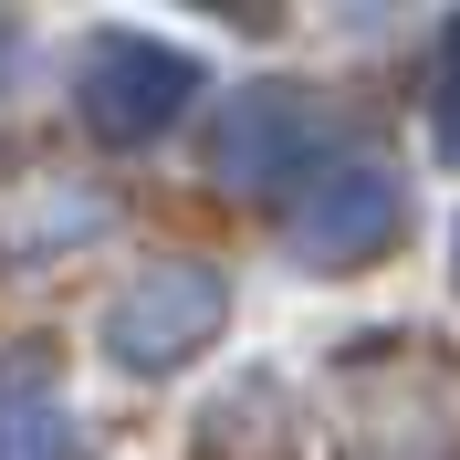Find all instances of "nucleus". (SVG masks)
I'll list each match as a JSON object with an SVG mask.
<instances>
[{
  "instance_id": "obj_2",
  "label": "nucleus",
  "mask_w": 460,
  "mask_h": 460,
  "mask_svg": "<svg viewBox=\"0 0 460 460\" xmlns=\"http://www.w3.org/2000/svg\"><path fill=\"white\" fill-rule=\"evenodd\" d=\"M220 324H230V283L220 272H209V261H157V272H137V283L105 304V356L137 367V376H157V367H189Z\"/></svg>"
},
{
  "instance_id": "obj_8",
  "label": "nucleus",
  "mask_w": 460,
  "mask_h": 460,
  "mask_svg": "<svg viewBox=\"0 0 460 460\" xmlns=\"http://www.w3.org/2000/svg\"><path fill=\"white\" fill-rule=\"evenodd\" d=\"M356 460H398V450H356Z\"/></svg>"
},
{
  "instance_id": "obj_7",
  "label": "nucleus",
  "mask_w": 460,
  "mask_h": 460,
  "mask_svg": "<svg viewBox=\"0 0 460 460\" xmlns=\"http://www.w3.org/2000/svg\"><path fill=\"white\" fill-rule=\"evenodd\" d=\"M429 146L460 168V22L439 31V63H429Z\"/></svg>"
},
{
  "instance_id": "obj_6",
  "label": "nucleus",
  "mask_w": 460,
  "mask_h": 460,
  "mask_svg": "<svg viewBox=\"0 0 460 460\" xmlns=\"http://www.w3.org/2000/svg\"><path fill=\"white\" fill-rule=\"evenodd\" d=\"M74 419H63L53 356L42 345H0V460H63Z\"/></svg>"
},
{
  "instance_id": "obj_3",
  "label": "nucleus",
  "mask_w": 460,
  "mask_h": 460,
  "mask_svg": "<svg viewBox=\"0 0 460 460\" xmlns=\"http://www.w3.org/2000/svg\"><path fill=\"white\" fill-rule=\"evenodd\" d=\"M398 230H408V189L376 168V157H345V168H324L314 189L293 199L283 241H293V261H314V272H345V261H376Z\"/></svg>"
},
{
  "instance_id": "obj_1",
  "label": "nucleus",
  "mask_w": 460,
  "mask_h": 460,
  "mask_svg": "<svg viewBox=\"0 0 460 460\" xmlns=\"http://www.w3.org/2000/svg\"><path fill=\"white\" fill-rule=\"evenodd\" d=\"M74 94H84V126L105 146H146V137H168L178 115H189L199 63L168 53L157 31H94L84 63H74Z\"/></svg>"
},
{
  "instance_id": "obj_5",
  "label": "nucleus",
  "mask_w": 460,
  "mask_h": 460,
  "mask_svg": "<svg viewBox=\"0 0 460 460\" xmlns=\"http://www.w3.org/2000/svg\"><path fill=\"white\" fill-rule=\"evenodd\" d=\"M115 220L105 189H63V178H31V189H0V261H53L74 241Z\"/></svg>"
},
{
  "instance_id": "obj_4",
  "label": "nucleus",
  "mask_w": 460,
  "mask_h": 460,
  "mask_svg": "<svg viewBox=\"0 0 460 460\" xmlns=\"http://www.w3.org/2000/svg\"><path fill=\"white\" fill-rule=\"evenodd\" d=\"M324 146H335L324 94L261 84V94H241L230 126H220V178H241V189H314V178H324Z\"/></svg>"
}]
</instances>
